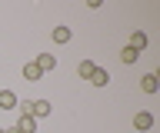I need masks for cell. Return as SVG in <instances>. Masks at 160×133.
Returning <instances> with one entry per match:
<instances>
[{"label": "cell", "mask_w": 160, "mask_h": 133, "mask_svg": "<svg viewBox=\"0 0 160 133\" xmlns=\"http://www.w3.org/2000/svg\"><path fill=\"white\" fill-rule=\"evenodd\" d=\"M107 80H110V73L103 70V67H97V70L90 73V83H93V87H107Z\"/></svg>", "instance_id": "obj_10"}, {"label": "cell", "mask_w": 160, "mask_h": 133, "mask_svg": "<svg viewBox=\"0 0 160 133\" xmlns=\"http://www.w3.org/2000/svg\"><path fill=\"white\" fill-rule=\"evenodd\" d=\"M20 73H23V80H27V83H37L40 77H43V73H40V67H37L33 60H30V63H23V70H20Z\"/></svg>", "instance_id": "obj_6"}, {"label": "cell", "mask_w": 160, "mask_h": 133, "mask_svg": "<svg viewBox=\"0 0 160 133\" xmlns=\"http://www.w3.org/2000/svg\"><path fill=\"white\" fill-rule=\"evenodd\" d=\"M50 37H53V43H57V47H63V43H70V37H73V33H70V27H53V30H50Z\"/></svg>", "instance_id": "obj_7"}, {"label": "cell", "mask_w": 160, "mask_h": 133, "mask_svg": "<svg viewBox=\"0 0 160 133\" xmlns=\"http://www.w3.org/2000/svg\"><path fill=\"white\" fill-rule=\"evenodd\" d=\"M140 90H143V93H157V90H160L157 73H143V77H140Z\"/></svg>", "instance_id": "obj_4"}, {"label": "cell", "mask_w": 160, "mask_h": 133, "mask_svg": "<svg viewBox=\"0 0 160 133\" xmlns=\"http://www.w3.org/2000/svg\"><path fill=\"white\" fill-rule=\"evenodd\" d=\"M17 130L20 133H37V120H33V116H20V120H17Z\"/></svg>", "instance_id": "obj_11"}, {"label": "cell", "mask_w": 160, "mask_h": 133, "mask_svg": "<svg viewBox=\"0 0 160 133\" xmlns=\"http://www.w3.org/2000/svg\"><path fill=\"white\" fill-rule=\"evenodd\" d=\"M17 93L13 90H7V87H3V90H0V110H17Z\"/></svg>", "instance_id": "obj_3"}, {"label": "cell", "mask_w": 160, "mask_h": 133, "mask_svg": "<svg viewBox=\"0 0 160 133\" xmlns=\"http://www.w3.org/2000/svg\"><path fill=\"white\" fill-rule=\"evenodd\" d=\"M50 110H53V103H50V100H30V116H33V120L50 116Z\"/></svg>", "instance_id": "obj_1"}, {"label": "cell", "mask_w": 160, "mask_h": 133, "mask_svg": "<svg viewBox=\"0 0 160 133\" xmlns=\"http://www.w3.org/2000/svg\"><path fill=\"white\" fill-rule=\"evenodd\" d=\"M7 133H20V130H17V126H10V130H7Z\"/></svg>", "instance_id": "obj_13"}, {"label": "cell", "mask_w": 160, "mask_h": 133, "mask_svg": "<svg viewBox=\"0 0 160 133\" xmlns=\"http://www.w3.org/2000/svg\"><path fill=\"white\" fill-rule=\"evenodd\" d=\"M153 126V113L150 110H137L133 113V130H150Z\"/></svg>", "instance_id": "obj_2"}, {"label": "cell", "mask_w": 160, "mask_h": 133, "mask_svg": "<svg viewBox=\"0 0 160 133\" xmlns=\"http://www.w3.org/2000/svg\"><path fill=\"white\" fill-rule=\"evenodd\" d=\"M120 60H123V63H137V60H140V53L133 50V47H123V50H120Z\"/></svg>", "instance_id": "obj_12"}, {"label": "cell", "mask_w": 160, "mask_h": 133, "mask_svg": "<svg viewBox=\"0 0 160 133\" xmlns=\"http://www.w3.org/2000/svg\"><path fill=\"white\" fill-rule=\"evenodd\" d=\"M40 67V73H50L53 70V67H57V57H53V53H37V60H33Z\"/></svg>", "instance_id": "obj_5"}, {"label": "cell", "mask_w": 160, "mask_h": 133, "mask_svg": "<svg viewBox=\"0 0 160 133\" xmlns=\"http://www.w3.org/2000/svg\"><path fill=\"white\" fill-rule=\"evenodd\" d=\"M93 70H97V63H93V60H80L77 63V77H80V80H90V73H93Z\"/></svg>", "instance_id": "obj_9"}, {"label": "cell", "mask_w": 160, "mask_h": 133, "mask_svg": "<svg viewBox=\"0 0 160 133\" xmlns=\"http://www.w3.org/2000/svg\"><path fill=\"white\" fill-rule=\"evenodd\" d=\"M0 133H7V130H3V126H0Z\"/></svg>", "instance_id": "obj_14"}, {"label": "cell", "mask_w": 160, "mask_h": 133, "mask_svg": "<svg viewBox=\"0 0 160 133\" xmlns=\"http://www.w3.org/2000/svg\"><path fill=\"white\" fill-rule=\"evenodd\" d=\"M127 47H133L137 53H143V47H147V33H143V30H133V33H130V43H127Z\"/></svg>", "instance_id": "obj_8"}]
</instances>
